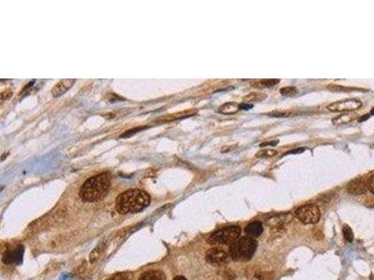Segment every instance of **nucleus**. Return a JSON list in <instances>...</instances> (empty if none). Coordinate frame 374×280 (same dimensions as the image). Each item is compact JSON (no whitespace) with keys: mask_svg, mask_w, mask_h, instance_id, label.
<instances>
[{"mask_svg":"<svg viewBox=\"0 0 374 280\" xmlns=\"http://www.w3.org/2000/svg\"><path fill=\"white\" fill-rule=\"evenodd\" d=\"M150 203L151 196L148 193L139 189H130L118 195L115 208L118 213L126 215L143 210L149 206Z\"/></svg>","mask_w":374,"mask_h":280,"instance_id":"nucleus-1","label":"nucleus"},{"mask_svg":"<svg viewBox=\"0 0 374 280\" xmlns=\"http://www.w3.org/2000/svg\"><path fill=\"white\" fill-rule=\"evenodd\" d=\"M110 186L109 174L102 173L88 178L81 187L79 195L86 203L98 202L107 195Z\"/></svg>","mask_w":374,"mask_h":280,"instance_id":"nucleus-2","label":"nucleus"},{"mask_svg":"<svg viewBox=\"0 0 374 280\" xmlns=\"http://www.w3.org/2000/svg\"><path fill=\"white\" fill-rule=\"evenodd\" d=\"M257 249V242L255 238L244 237L237 239L229 248V253L234 260H249Z\"/></svg>","mask_w":374,"mask_h":280,"instance_id":"nucleus-3","label":"nucleus"},{"mask_svg":"<svg viewBox=\"0 0 374 280\" xmlns=\"http://www.w3.org/2000/svg\"><path fill=\"white\" fill-rule=\"evenodd\" d=\"M241 235V228L239 226H228L220 229L213 233L209 238L208 243L211 245L229 244L235 242Z\"/></svg>","mask_w":374,"mask_h":280,"instance_id":"nucleus-4","label":"nucleus"},{"mask_svg":"<svg viewBox=\"0 0 374 280\" xmlns=\"http://www.w3.org/2000/svg\"><path fill=\"white\" fill-rule=\"evenodd\" d=\"M295 216L304 224H314L320 219V209L314 204L304 205L296 210Z\"/></svg>","mask_w":374,"mask_h":280,"instance_id":"nucleus-5","label":"nucleus"},{"mask_svg":"<svg viewBox=\"0 0 374 280\" xmlns=\"http://www.w3.org/2000/svg\"><path fill=\"white\" fill-rule=\"evenodd\" d=\"M360 107H362V103L357 99H344L329 105L328 109L332 112H348L358 109Z\"/></svg>","mask_w":374,"mask_h":280,"instance_id":"nucleus-6","label":"nucleus"},{"mask_svg":"<svg viewBox=\"0 0 374 280\" xmlns=\"http://www.w3.org/2000/svg\"><path fill=\"white\" fill-rule=\"evenodd\" d=\"M206 260L212 264H221L228 259V254L224 249L214 248L210 249L206 252Z\"/></svg>","mask_w":374,"mask_h":280,"instance_id":"nucleus-7","label":"nucleus"},{"mask_svg":"<svg viewBox=\"0 0 374 280\" xmlns=\"http://www.w3.org/2000/svg\"><path fill=\"white\" fill-rule=\"evenodd\" d=\"M368 189H369V179L367 180L364 177H358V178L354 179L353 181H351L347 186L348 192L352 194H354V195L362 194L364 193H366V191Z\"/></svg>","mask_w":374,"mask_h":280,"instance_id":"nucleus-8","label":"nucleus"},{"mask_svg":"<svg viewBox=\"0 0 374 280\" xmlns=\"http://www.w3.org/2000/svg\"><path fill=\"white\" fill-rule=\"evenodd\" d=\"M75 82L76 81H75L74 79H71V80L70 79L62 80L61 82L57 83L53 88V90H52L53 95H54V97H58V96L64 94L67 90H69L72 87V85L74 84Z\"/></svg>","mask_w":374,"mask_h":280,"instance_id":"nucleus-9","label":"nucleus"},{"mask_svg":"<svg viewBox=\"0 0 374 280\" xmlns=\"http://www.w3.org/2000/svg\"><path fill=\"white\" fill-rule=\"evenodd\" d=\"M139 280H167V277L161 270H150L142 273Z\"/></svg>","mask_w":374,"mask_h":280,"instance_id":"nucleus-10","label":"nucleus"},{"mask_svg":"<svg viewBox=\"0 0 374 280\" xmlns=\"http://www.w3.org/2000/svg\"><path fill=\"white\" fill-rule=\"evenodd\" d=\"M245 233L252 238L258 237L263 233V224L260 221L251 222L246 226Z\"/></svg>","mask_w":374,"mask_h":280,"instance_id":"nucleus-11","label":"nucleus"},{"mask_svg":"<svg viewBox=\"0 0 374 280\" xmlns=\"http://www.w3.org/2000/svg\"><path fill=\"white\" fill-rule=\"evenodd\" d=\"M240 109H241L240 105L238 103L228 102V103H224L219 108V112L225 115L235 114Z\"/></svg>","mask_w":374,"mask_h":280,"instance_id":"nucleus-12","label":"nucleus"},{"mask_svg":"<svg viewBox=\"0 0 374 280\" xmlns=\"http://www.w3.org/2000/svg\"><path fill=\"white\" fill-rule=\"evenodd\" d=\"M355 115L350 114V113H345V114L340 115L336 118L333 119V124L335 125H345V124H349L351 123L352 121L354 120V117Z\"/></svg>","mask_w":374,"mask_h":280,"instance_id":"nucleus-13","label":"nucleus"},{"mask_svg":"<svg viewBox=\"0 0 374 280\" xmlns=\"http://www.w3.org/2000/svg\"><path fill=\"white\" fill-rule=\"evenodd\" d=\"M105 245H106L105 242H101V243L96 247V249H94V250L91 252V254H90V256H89V259H90V261H91L92 263L95 262L96 260L99 259V257L101 256V254H102L103 251H104Z\"/></svg>","mask_w":374,"mask_h":280,"instance_id":"nucleus-14","label":"nucleus"},{"mask_svg":"<svg viewBox=\"0 0 374 280\" xmlns=\"http://www.w3.org/2000/svg\"><path fill=\"white\" fill-rule=\"evenodd\" d=\"M280 83L279 80H275V79H268V80H261V81H258L257 83H254L253 86L256 87V88H269V87H273L275 86L276 84H278Z\"/></svg>","mask_w":374,"mask_h":280,"instance_id":"nucleus-15","label":"nucleus"},{"mask_svg":"<svg viewBox=\"0 0 374 280\" xmlns=\"http://www.w3.org/2000/svg\"><path fill=\"white\" fill-rule=\"evenodd\" d=\"M266 94L261 93H249L248 95H246L245 97L243 98V101L244 103H248L249 102H260L262 100H264L266 98Z\"/></svg>","mask_w":374,"mask_h":280,"instance_id":"nucleus-16","label":"nucleus"},{"mask_svg":"<svg viewBox=\"0 0 374 280\" xmlns=\"http://www.w3.org/2000/svg\"><path fill=\"white\" fill-rule=\"evenodd\" d=\"M276 154H277V151L275 150L266 149V150H262V151H258L256 156L257 158H269V157H273Z\"/></svg>","mask_w":374,"mask_h":280,"instance_id":"nucleus-17","label":"nucleus"},{"mask_svg":"<svg viewBox=\"0 0 374 280\" xmlns=\"http://www.w3.org/2000/svg\"><path fill=\"white\" fill-rule=\"evenodd\" d=\"M342 234H343V237L346 241H348L349 243L353 242V233L352 231V229L350 228L348 225H344L343 228H342Z\"/></svg>","mask_w":374,"mask_h":280,"instance_id":"nucleus-18","label":"nucleus"},{"mask_svg":"<svg viewBox=\"0 0 374 280\" xmlns=\"http://www.w3.org/2000/svg\"><path fill=\"white\" fill-rule=\"evenodd\" d=\"M280 93H282V95H285V96H291V95H294V94L298 93V89L294 86H287V87L282 88L280 90Z\"/></svg>","mask_w":374,"mask_h":280,"instance_id":"nucleus-19","label":"nucleus"},{"mask_svg":"<svg viewBox=\"0 0 374 280\" xmlns=\"http://www.w3.org/2000/svg\"><path fill=\"white\" fill-rule=\"evenodd\" d=\"M108 280H131V276L129 274H117Z\"/></svg>","mask_w":374,"mask_h":280,"instance_id":"nucleus-20","label":"nucleus"},{"mask_svg":"<svg viewBox=\"0 0 374 280\" xmlns=\"http://www.w3.org/2000/svg\"><path fill=\"white\" fill-rule=\"evenodd\" d=\"M328 88H329L330 91H333V92H341V91L350 90V89H347V88H345V87H343V86H341V85H329Z\"/></svg>","mask_w":374,"mask_h":280,"instance_id":"nucleus-21","label":"nucleus"},{"mask_svg":"<svg viewBox=\"0 0 374 280\" xmlns=\"http://www.w3.org/2000/svg\"><path fill=\"white\" fill-rule=\"evenodd\" d=\"M369 190L374 194V176L369 179Z\"/></svg>","mask_w":374,"mask_h":280,"instance_id":"nucleus-22","label":"nucleus"},{"mask_svg":"<svg viewBox=\"0 0 374 280\" xmlns=\"http://www.w3.org/2000/svg\"><path fill=\"white\" fill-rule=\"evenodd\" d=\"M253 108V104H248V103H243V104L240 105V108H242V109H245V110H248V109H251Z\"/></svg>","mask_w":374,"mask_h":280,"instance_id":"nucleus-23","label":"nucleus"},{"mask_svg":"<svg viewBox=\"0 0 374 280\" xmlns=\"http://www.w3.org/2000/svg\"><path fill=\"white\" fill-rule=\"evenodd\" d=\"M278 140L276 141H269V142H264V143H261L260 147H266V146H275L278 144Z\"/></svg>","mask_w":374,"mask_h":280,"instance_id":"nucleus-24","label":"nucleus"},{"mask_svg":"<svg viewBox=\"0 0 374 280\" xmlns=\"http://www.w3.org/2000/svg\"><path fill=\"white\" fill-rule=\"evenodd\" d=\"M302 151H304V149H298V150H295V151H288L286 154H294V153H301Z\"/></svg>","mask_w":374,"mask_h":280,"instance_id":"nucleus-25","label":"nucleus"},{"mask_svg":"<svg viewBox=\"0 0 374 280\" xmlns=\"http://www.w3.org/2000/svg\"><path fill=\"white\" fill-rule=\"evenodd\" d=\"M364 116H365V117H362V118H360V119L358 120L359 122H362V121H365V120H367V119H368V118L370 117V115L369 114L364 115Z\"/></svg>","mask_w":374,"mask_h":280,"instance_id":"nucleus-26","label":"nucleus"},{"mask_svg":"<svg viewBox=\"0 0 374 280\" xmlns=\"http://www.w3.org/2000/svg\"><path fill=\"white\" fill-rule=\"evenodd\" d=\"M173 280H187L185 278H183V277H182V276H178V277H176L175 279Z\"/></svg>","mask_w":374,"mask_h":280,"instance_id":"nucleus-27","label":"nucleus"},{"mask_svg":"<svg viewBox=\"0 0 374 280\" xmlns=\"http://www.w3.org/2000/svg\"><path fill=\"white\" fill-rule=\"evenodd\" d=\"M371 115H374V108H373V110L371 111Z\"/></svg>","mask_w":374,"mask_h":280,"instance_id":"nucleus-28","label":"nucleus"}]
</instances>
